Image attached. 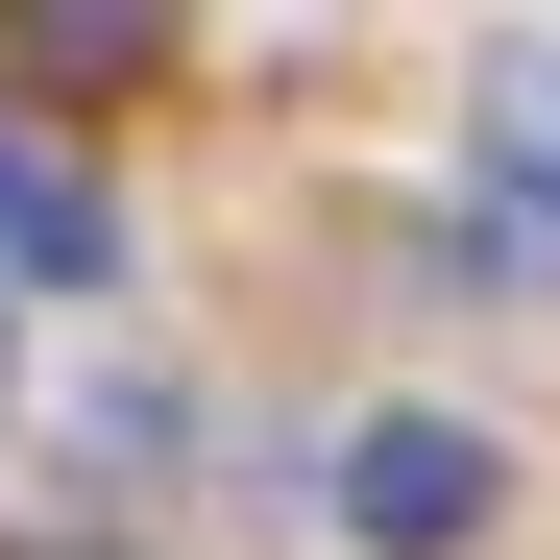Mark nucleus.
Wrapping results in <instances>:
<instances>
[{
  "instance_id": "nucleus-1",
  "label": "nucleus",
  "mask_w": 560,
  "mask_h": 560,
  "mask_svg": "<svg viewBox=\"0 0 560 560\" xmlns=\"http://www.w3.org/2000/svg\"><path fill=\"white\" fill-rule=\"evenodd\" d=\"M488 488H512V463L463 439V415H365V439L317 463V512H341L365 560H463V536H488Z\"/></svg>"
},
{
  "instance_id": "nucleus-2",
  "label": "nucleus",
  "mask_w": 560,
  "mask_h": 560,
  "mask_svg": "<svg viewBox=\"0 0 560 560\" xmlns=\"http://www.w3.org/2000/svg\"><path fill=\"white\" fill-rule=\"evenodd\" d=\"M463 268L488 293H560V49H512L488 122H463Z\"/></svg>"
},
{
  "instance_id": "nucleus-3",
  "label": "nucleus",
  "mask_w": 560,
  "mask_h": 560,
  "mask_svg": "<svg viewBox=\"0 0 560 560\" xmlns=\"http://www.w3.org/2000/svg\"><path fill=\"white\" fill-rule=\"evenodd\" d=\"M0 293H122V196L49 122H0Z\"/></svg>"
}]
</instances>
